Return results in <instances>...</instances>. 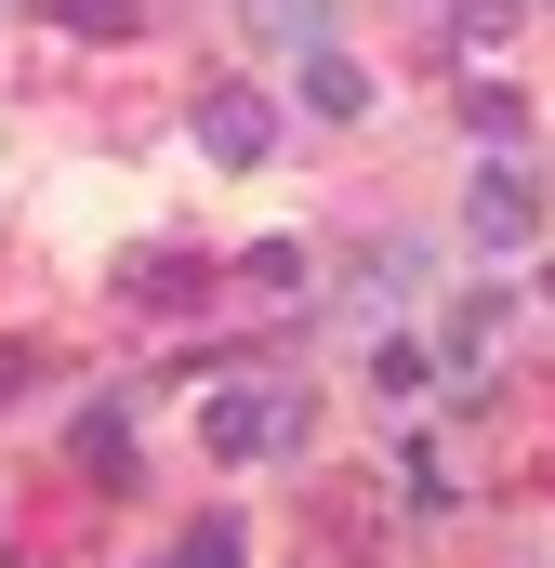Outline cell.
Listing matches in <instances>:
<instances>
[{
	"label": "cell",
	"instance_id": "8fae6325",
	"mask_svg": "<svg viewBox=\"0 0 555 568\" xmlns=\"http://www.w3.org/2000/svg\"><path fill=\"white\" fill-rule=\"evenodd\" d=\"M239 278H252V291H291V278H304V252H291V239H252V265H239Z\"/></svg>",
	"mask_w": 555,
	"mask_h": 568
},
{
	"label": "cell",
	"instance_id": "8992f818",
	"mask_svg": "<svg viewBox=\"0 0 555 568\" xmlns=\"http://www.w3.org/2000/svg\"><path fill=\"white\" fill-rule=\"evenodd\" d=\"M239 13H252L265 40H304V53H317V27H331V0H239Z\"/></svg>",
	"mask_w": 555,
	"mask_h": 568
},
{
	"label": "cell",
	"instance_id": "277c9868",
	"mask_svg": "<svg viewBox=\"0 0 555 568\" xmlns=\"http://www.w3.org/2000/svg\"><path fill=\"white\" fill-rule=\"evenodd\" d=\"M67 449H80V476H107V489H120V476H133V397H93V410L67 424Z\"/></svg>",
	"mask_w": 555,
	"mask_h": 568
},
{
	"label": "cell",
	"instance_id": "9c48e42d",
	"mask_svg": "<svg viewBox=\"0 0 555 568\" xmlns=\"http://www.w3.org/2000/svg\"><path fill=\"white\" fill-rule=\"evenodd\" d=\"M53 13H67L80 40H133V0H53Z\"/></svg>",
	"mask_w": 555,
	"mask_h": 568
},
{
	"label": "cell",
	"instance_id": "5b68a950",
	"mask_svg": "<svg viewBox=\"0 0 555 568\" xmlns=\"http://www.w3.org/2000/svg\"><path fill=\"white\" fill-rule=\"evenodd\" d=\"M304 106H317V120H357V106H371V80H357V67L317 40V53H304Z\"/></svg>",
	"mask_w": 555,
	"mask_h": 568
},
{
	"label": "cell",
	"instance_id": "ba28073f",
	"mask_svg": "<svg viewBox=\"0 0 555 568\" xmlns=\"http://www.w3.org/2000/svg\"><path fill=\"white\" fill-rule=\"evenodd\" d=\"M463 120H476V133H490V145H516V133H529V106H516L503 80H476V93H463Z\"/></svg>",
	"mask_w": 555,
	"mask_h": 568
},
{
	"label": "cell",
	"instance_id": "3957f363",
	"mask_svg": "<svg viewBox=\"0 0 555 568\" xmlns=\"http://www.w3.org/2000/svg\"><path fill=\"white\" fill-rule=\"evenodd\" d=\"M199 145H212L225 172H252V159L278 145V106H265V93H212V106H199Z\"/></svg>",
	"mask_w": 555,
	"mask_h": 568
},
{
	"label": "cell",
	"instance_id": "6da1fadb",
	"mask_svg": "<svg viewBox=\"0 0 555 568\" xmlns=\"http://www.w3.org/2000/svg\"><path fill=\"white\" fill-rule=\"evenodd\" d=\"M212 463H265V449H304V397L291 384H239V397H212Z\"/></svg>",
	"mask_w": 555,
	"mask_h": 568
},
{
	"label": "cell",
	"instance_id": "5bb4252c",
	"mask_svg": "<svg viewBox=\"0 0 555 568\" xmlns=\"http://www.w3.org/2000/svg\"><path fill=\"white\" fill-rule=\"evenodd\" d=\"M145 568H185V556H145Z\"/></svg>",
	"mask_w": 555,
	"mask_h": 568
},
{
	"label": "cell",
	"instance_id": "7a4b0ae2",
	"mask_svg": "<svg viewBox=\"0 0 555 568\" xmlns=\"http://www.w3.org/2000/svg\"><path fill=\"white\" fill-rule=\"evenodd\" d=\"M463 225H476V252H529V239H543V199H529V172H516V159H490Z\"/></svg>",
	"mask_w": 555,
	"mask_h": 568
},
{
	"label": "cell",
	"instance_id": "52a82bcc",
	"mask_svg": "<svg viewBox=\"0 0 555 568\" xmlns=\"http://www.w3.org/2000/svg\"><path fill=\"white\" fill-rule=\"evenodd\" d=\"M133 304H159V317H185V304H199V265H172V252H159V265H133Z\"/></svg>",
	"mask_w": 555,
	"mask_h": 568
},
{
	"label": "cell",
	"instance_id": "4fadbf2b",
	"mask_svg": "<svg viewBox=\"0 0 555 568\" xmlns=\"http://www.w3.org/2000/svg\"><path fill=\"white\" fill-rule=\"evenodd\" d=\"M13 384H27V344H0V397H13Z\"/></svg>",
	"mask_w": 555,
	"mask_h": 568
},
{
	"label": "cell",
	"instance_id": "7c38bea8",
	"mask_svg": "<svg viewBox=\"0 0 555 568\" xmlns=\"http://www.w3.org/2000/svg\"><path fill=\"white\" fill-rule=\"evenodd\" d=\"M185 568H239V529L212 516V529H185Z\"/></svg>",
	"mask_w": 555,
	"mask_h": 568
},
{
	"label": "cell",
	"instance_id": "30bf717a",
	"mask_svg": "<svg viewBox=\"0 0 555 568\" xmlns=\"http://www.w3.org/2000/svg\"><path fill=\"white\" fill-rule=\"evenodd\" d=\"M397 489H411L423 516H436V503H450V449H411V463H397Z\"/></svg>",
	"mask_w": 555,
	"mask_h": 568
}]
</instances>
